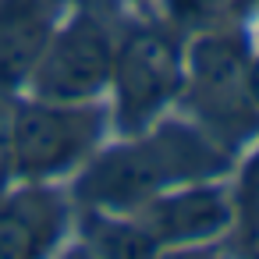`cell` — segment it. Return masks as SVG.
<instances>
[{
  "instance_id": "obj_1",
  "label": "cell",
  "mask_w": 259,
  "mask_h": 259,
  "mask_svg": "<svg viewBox=\"0 0 259 259\" xmlns=\"http://www.w3.org/2000/svg\"><path fill=\"white\" fill-rule=\"evenodd\" d=\"M231 167V153L202 128L167 121L139 132L132 142L103 149L75 185V195L93 209L132 213L146 199L178 185L217 178Z\"/></svg>"
},
{
  "instance_id": "obj_2",
  "label": "cell",
  "mask_w": 259,
  "mask_h": 259,
  "mask_svg": "<svg viewBox=\"0 0 259 259\" xmlns=\"http://www.w3.org/2000/svg\"><path fill=\"white\" fill-rule=\"evenodd\" d=\"M245 61L248 50L241 36L227 29H206L192 43L185 68L188 107L199 117V128L227 153L259 128V110L245 96Z\"/></svg>"
},
{
  "instance_id": "obj_3",
  "label": "cell",
  "mask_w": 259,
  "mask_h": 259,
  "mask_svg": "<svg viewBox=\"0 0 259 259\" xmlns=\"http://www.w3.org/2000/svg\"><path fill=\"white\" fill-rule=\"evenodd\" d=\"M110 85L117 93V128L124 135L146 132L185 89V61L174 36L153 25L132 29L117 43Z\"/></svg>"
},
{
  "instance_id": "obj_4",
  "label": "cell",
  "mask_w": 259,
  "mask_h": 259,
  "mask_svg": "<svg viewBox=\"0 0 259 259\" xmlns=\"http://www.w3.org/2000/svg\"><path fill=\"white\" fill-rule=\"evenodd\" d=\"M100 110L78 103H54L36 100L22 103L11 117V160L22 178L43 181L54 174L71 170L89 156L100 139Z\"/></svg>"
},
{
  "instance_id": "obj_5",
  "label": "cell",
  "mask_w": 259,
  "mask_h": 259,
  "mask_svg": "<svg viewBox=\"0 0 259 259\" xmlns=\"http://www.w3.org/2000/svg\"><path fill=\"white\" fill-rule=\"evenodd\" d=\"M117 39L89 11H78L64 29H57L32 68V89L39 100L82 103L110 85Z\"/></svg>"
},
{
  "instance_id": "obj_6",
  "label": "cell",
  "mask_w": 259,
  "mask_h": 259,
  "mask_svg": "<svg viewBox=\"0 0 259 259\" xmlns=\"http://www.w3.org/2000/svg\"><path fill=\"white\" fill-rule=\"evenodd\" d=\"M132 220L163 248L188 241H213L234 224V202L213 185H178L132 209Z\"/></svg>"
},
{
  "instance_id": "obj_7",
  "label": "cell",
  "mask_w": 259,
  "mask_h": 259,
  "mask_svg": "<svg viewBox=\"0 0 259 259\" xmlns=\"http://www.w3.org/2000/svg\"><path fill=\"white\" fill-rule=\"evenodd\" d=\"M57 22V0H0V89L29 82Z\"/></svg>"
},
{
  "instance_id": "obj_8",
  "label": "cell",
  "mask_w": 259,
  "mask_h": 259,
  "mask_svg": "<svg viewBox=\"0 0 259 259\" xmlns=\"http://www.w3.org/2000/svg\"><path fill=\"white\" fill-rule=\"evenodd\" d=\"M64 231V202L47 188L0 199V259H43Z\"/></svg>"
},
{
  "instance_id": "obj_9",
  "label": "cell",
  "mask_w": 259,
  "mask_h": 259,
  "mask_svg": "<svg viewBox=\"0 0 259 259\" xmlns=\"http://www.w3.org/2000/svg\"><path fill=\"white\" fill-rule=\"evenodd\" d=\"M78 238H82L78 245L93 259H153L160 248L132 217L93 206H85L78 220Z\"/></svg>"
},
{
  "instance_id": "obj_10",
  "label": "cell",
  "mask_w": 259,
  "mask_h": 259,
  "mask_svg": "<svg viewBox=\"0 0 259 259\" xmlns=\"http://www.w3.org/2000/svg\"><path fill=\"white\" fill-rule=\"evenodd\" d=\"M248 0H163L167 18L178 29H224L231 18L245 11Z\"/></svg>"
},
{
  "instance_id": "obj_11",
  "label": "cell",
  "mask_w": 259,
  "mask_h": 259,
  "mask_svg": "<svg viewBox=\"0 0 259 259\" xmlns=\"http://www.w3.org/2000/svg\"><path fill=\"white\" fill-rule=\"evenodd\" d=\"M234 213H259V149L245 160L234 192Z\"/></svg>"
},
{
  "instance_id": "obj_12",
  "label": "cell",
  "mask_w": 259,
  "mask_h": 259,
  "mask_svg": "<svg viewBox=\"0 0 259 259\" xmlns=\"http://www.w3.org/2000/svg\"><path fill=\"white\" fill-rule=\"evenodd\" d=\"M234 252L238 259H259V213H238Z\"/></svg>"
},
{
  "instance_id": "obj_13",
  "label": "cell",
  "mask_w": 259,
  "mask_h": 259,
  "mask_svg": "<svg viewBox=\"0 0 259 259\" xmlns=\"http://www.w3.org/2000/svg\"><path fill=\"white\" fill-rule=\"evenodd\" d=\"M153 259H227V252L209 241H188V245H163L156 248Z\"/></svg>"
},
{
  "instance_id": "obj_14",
  "label": "cell",
  "mask_w": 259,
  "mask_h": 259,
  "mask_svg": "<svg viewBox=\"0 0 259 259\" xmlns=\"http://www.w3.org/2000/svg\"><path fill=\"white\" fill-rule=\"evenodd\" d=\"M15 174V160H11V139H8V132L0 128V195H4V188H8V178Z\"/></svg>"
},
{
  "instance_id": "obj_15",
  "label": "cell",
  "mask_w": 259,
  "mask_h": 259,
  "mask_svg": "<svg viewBox=\"0 0 259 259\" xmlns=\"http://www.w3.org/2000/svg\"><path fill=\"white\" fill-rule=\"evenodd\" d=\"M245 96L259 110V57H248L245 61Z\"/></svg>"
},
{
  "instance_id": "obj_16",
  "label": "cell",
  "mask_w": 259,
  "mask_h": 259,
  "mask_svg": "<svg viewBox=\"0 0 259 259\" xmlns=\"http://www.w3.org/2000/svg\"><path fill=\"white\" fill-rule=\"evenodd\" d=\"M61 259H93V255H89V252H85L82 245H75V248H68V252H64Z\"/></svg>"
}]
</instances>
